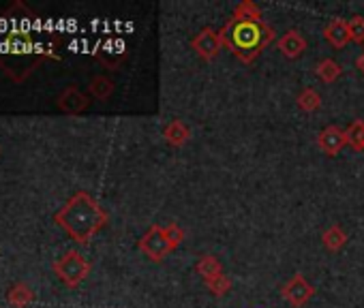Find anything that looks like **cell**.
<instances>
[{"label":"cell","instance_id":"10","mask_svg":"<svg viewBox=\"0 0 364 308\" xmlns=\"http://www.w3.org/2000/svg\"><path fill=\"white\" fill-rule=\"evenodd\" d=\"M58 107L65 111V114H82L86 107H88V97L77 88V86H69L60 92L58 97Z\"/></svg>","mask_w":364,"mask_h":308},{"label":"cell","instance_id":"17","mask_svg":"<svg viewBox=\"0 0 364 308\" xmlns=\"http://www.w3.org/2000/svg\"><path fill=\"white\" fill-rule=\"evenodd\" d=\"M232 18L240 20V22H262V9L253 3V0H242V3L236 5Z\"/></svg>","mask_w":364,"mask_h":308},{"label":"cell","instance_id":"13","mask_svg":"<svg viewBox=\"0 0 364 308\" xmlns=\"http://www.w3.org/2000/svg\"><path fill=\"white\" fill-rule=\"evenodd\" d=\"M321 244H323L330 253H338V251L347 244V233L341 229V225H330V227L321 233Z\"/></svg>","mask_w":364,"mask_h":308},{"label":"cell","instance_id":"2","mask_svg":"<svg viewBox=\"0 0 364 308\" xmlns=\"http://www.w3.org/2000/svg\"><path fill=\"white\" fill-rule=\"evenodd\" d=\"M54 221L80 244H88L107 223V212L86 191H77L54 216Z\"/></svg>","mask_w":364,"mask_h":308},{"label":"cell","instance_id":"18","mask_svg":"<svg viewBox=\"0 0 364 308\" xmlns=\"http://www.w3.org/2000/svg\"><path fill=\"white\" fill-rule=\"evenodd\" d=\"M114 82L109 79V77H105V75H97V77H92V82H90V86H88V90H90V94L95 97V99H99V101H105V99H109L112 94H114Z\"/></svg>","mask_w":364,"mask_h":308},{"label":"cell","instance_id":"11","mask_svg":"<svg viewBox=\"0 0 364 308\" xmlns=\"http://www.w3.org/2000/svg\"><path fill=\"white\" fill-rule=\"evenodd\" d=\"M323 39H326L332 48H336V50L345 48V45L351 41L347 22H345V20H332V22L323 28Z\"/></svg>","mask_w":364,"mask_h":308},{"label":"cell","instance_id":"3","mask_svg":"<svg viewBox=\"0 0 364 308\" xmlns=\"http://www.w3.org/2000/svg\"><path fill=\"white\" fill-rule=\"evenodd\" d=\"M223 45L245 65H253L257 56L277 39L272 26L262 22H240L230 18V22L219 31Z\"/></svg>","mask_w":364,"mask_h":308},{"label":"cell","instance_id":"21","mask_svg":"<svg viewBox=\"0 0 364 308\" xmlns=\"http://www.w3.org/2000/svg\"><path fill=\"white\" fill-rule=\"evenodd\" d=\"M208 289H210V293L215 295V297H223L230 289H232V278L228 276V274H221V276H217V278H213V280H208V282H204Z\"/></svg>","mask_w":364,"mask_h":308},{"label":"cell","instance_id":"5","mask_svg":"<svg viewBox=\"0 0 364 308\" xmlns=\"http://www.w3.org/2000/svg\"><path fill=\"white\" fill-rule=\"evenodd\" d=\"M54 272L67 287L75 289L90 274V263L80 251H67L60 259L54 261Z\"/></svg>","mask_w":364,"mask_h":308},{"label":"cell","instance_id":"16","mask_svg":"<svg viewBox=\"0 0 364 308\" xmlns=\"http://www.w3.org/2000/svg\"><path fill=\"white\" fill-rule=\"evenodd\" d=\"M315 73H317V77H319L323 84H334V82L341 77L343 69H341V65H338L336 60L323 58V60H319V62L315 65Z\"/></svg>","mask_w":364,"mask_h":308},{"label":"cell","instance_id":"20","mask_svg":"<svg viewBox=\"0 0 364 308\" xmlns=\"http://www.w3.org/2000/svg\"><path fill=\"white\" fill-rule=\"evenodd\" d=\"M347 145H351L355 152H364V120H353L347 128Z\"/></svg>","mask_w":364,"mask_h":308},{"label":"cell","instance_id":"12","mask_svg":"<svg viewBox=\"0 0 364 308\" xmlns=\"http://www.w3.org/2000/svg\"><path fill=\"white\" fill-rule=\"evenodd\" d=\"M163 137L169 145L173 148H182L189 139H191V131L189 126L182 122V120H171L169 124H165L163 128Z\"/></svg>","mask_w":364,"mask_h":308},{"label":"cell","instance_id":"23","mask_svg":"<svg viewBox=\"0 0 364 308\" xmlns=\"http://www.w3.org/2000/svg\"><path fill=\"white\" fill-rule=\"evenodd\" d=\"M355 69H358V71H360V73L364 75V52H362V54H360V56L355 58Z\"/></svg>","mask_w":364,"mask_h":308},{"label":"cell","instance_id":"1","mask_svg":"<svg viewBox=\"0 0 364 308\" xmlns=\"http://www.w3.org/2000/svg\"><path fill=\"white\" fill-rule=\"evenodd\" d=\"M41 35V22L24 3L0 16V67L14 82H24L41 60L54 56L52 43Z\"/></svg>","mask_w":364,"mask_h":308},{"label":"cell","instance_id":"9","mask_svg":"<svg viewBox=\"0 0 364 308\" xmlns=\"http://www.w3.org/2000/svg\"><path fill=\"white\" fill-rule=\"evenodd\" d=\"M277 48H279V52L285 58L296 60V58H300L306 52V39L298 31H287L285 35H281L277 39Z\"/></svg>","mask_w":364,"mask_h":308},{"label":"cell","instance_id":"19","mask_svg":"<svg viewBox=\"0 0 364 308\" xmlns=\"http://www.w3.org/2000/svg\"><path fill=\"white\" fill-rule=\"evenodd\" d=\"M296 103H298V107L302 111L313 114V111H317L321 107V97H319V92L315 88H304V90H300Z\"/></svg>","mask_w":364,"mask_h":308},{"label":"cell","instance_id":"14","mask_svg":"<svg viewBox=\"0 0 364 308\" xmlns=\"http://www.w3.org/2000/svg\"><path fill=\"white\" fill-rule=\"evenodd\" d=\"M196 270H198V274L204 278V282H208V280H213V278H217V276L225 274V272H223L221 261H219L215 255H204V257L198 261Z\"/></svg>","mask_w":364,"mask_h":308},{"label":"cell","instance_id":"8","mask_svg":"<svg viewBox=\"0 0 364 308\" xmlns=\"http://www.w3.org/2000/svg\"><path fill=\"white\" fill-rule=\"evenodd\" d=\"M347 145V133L341 126H326L317 135V148L328 154V157H336V154Z\"/></svg>","mask_w":364,"mask_h":308},{"label":"cell","instance_id":"6","mask_svg":"<svg viewBox=\"0 0 364 308\" xmlns=\"http://www.w3.org/2000/svg\"><path fill=\"white\" fill-rule=\"evenodd\" d=\"M281 295H283V299H285L289 306L302 308V306H306V304L311 302V297L315 295V289H313L311 282H306V278H304L300 272H296V274L281 287Z\"/></svg>","mask_w":364,"mask_h":308},{"label":"cell","instance_id":"4","mask_svg":"<svg viewBox=\"0 0 364 308\" xmlns=\"http://www.w3.org/2000/svg\"><path fill=\"white\" fill-rule=\"evenodd\" d=\"M185 240V229L178 223H167V225H152L148 231L139 238L137 246L139 251L152 259V261H163L167 255H171Z\"/></svg>","mask_w":364,"mask_h":308},{"label":"cell","instance_id":"22","mask_svg":"<svg viewBox=\"0 0 364 308\" xmlns=\"http://www.w3.org/2000/svg\"><path fill=\"white\" fill-rule=\"evenodd\" d=\"M349 26V37L353 43H364V18L362 16H353L351 20H347Z\"/></svg>","mask_w":364,"mask_h":308},{"label":"cell","instance_id":"15","mask_svg":"<svg viewBox=\"0 0 364 308\" xmlns=\"http://www.w3.org/2000/svg\"><path fill=\"white\" fill-rule=\"evenodd\" d=\"M7 299H9V304H11V306H16V308H24V306H28V304L35 299V291H33L26 282H16L14 287H9Z\"/></svg>","mask_w":364,"mask_h":308},{"label":"cell","instance_id":"7","mask_svg":"<svg viewBox=\"0 0 364 308\" xmlns=\"http://www.w3.org/2000/svg\"><path fill=\"white\" fill-rule=\"evenodd\" d=\"M191 48L198 52V56H200L202 60H215V58L219 56V52H221L225 45H223V39H221L219 31H215V28H204V31H200V33L193 37Z\"/></svg>","mask_w":364,"mask_h":308}]
</instances>
